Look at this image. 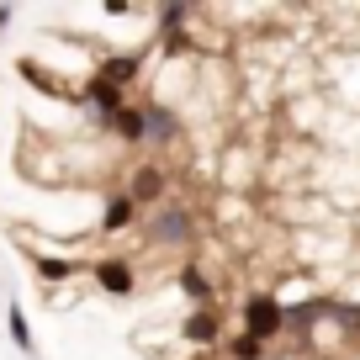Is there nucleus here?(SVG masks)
Listing matches in <instances>:
<instances>
[{
    "label": "nucleus",
    "mask_w": 360,
    "mask_h": 360,
    "mask_svg": "<svg viewBox=\"0 0 360 360\" xmlns=\"http://www.w3.org/2000/svg\"><path fill=\"white\" fill-rule=\"evenodd\" d=\"M133 217H138V207L127 202V196H112V202H106V212H101V228H106V233H122Z\"/></svg>",
    "instance_id": "obj_10"
},
{
    "label": "nucleus",
    "mask_w": 360,
    "mask_h": 360,
    "mask_svg": "<svg viewBox=\"0 0 360 360\" xmlns=\"http://www.w3.org/2000/svg\"><path fill=\"white\" fill-rule=\"evenodd\" d=\"M281 313H286V307L276 302L270 292H255L244 302V339H255V345L276 339V334H281Z\"/></svg>",
    "instance_id": "obj_1"
},
{
    "label": "nucleus",
    "mask_w": 360,
    "mask_h": 360,
    "mask_svg": "<svg viewBox=\"0 0 360 360\" xmlns=\"http://www.w3.org/2000/svg\"><path fill=\"white\" fill-rule=\"evenodd\" d=\"M6 328H11V345L32 355V328H27V313H22V307H16V302L6 307Z\"/></svg>",
    "instance_id": "obj_12"
},
{
    "label": "nucleus",
    "mask_w": 360,
    "mask_h": 360,
    "mask_svg": "<svg viewBox=\"0 0 360 360\" xmlns=\"http://www.w3.org/2000/svg\"><path fill=\"white\" fill-rule=\"evenodd\" d=\"M180 334L191 339V345H202V349L217 345V313H212V307H196V313L180 323Z\"/></svg>",
    "instance_id": "obj_6"
},
{
    "label": "nucleus",
    "mask_w": 360,
    "mask_h": 360,
    "mask_svg": "<svg viewBox=\"0 0 360 360\" xmlns=\"http://www.w3.org/2000/svg\"><path fill=\"white\" fill-rule=\"evenodd\" d=\"M186 16H191V11H186V6H165V11H159V22H165L169 32H175V27L186 22Z\"/></svg>",
    "instance_id": "obj_15"
},
{
    "label": "nucleus",
    "mask_w": 360,
    "mask_h": 360,
    "mask_svg": "<svg viewBox=\"0 0 360 360\" xmlns=\"http://www.w3.org/2000/svg\"><path fill=\"white\" fill-rule=\"evenodd\" d=\"M106 127H112L117 138H127V143H143V112H138V106H122Z\"/></svg>",
    "instance_id": "obj_9"
},
{
    "label": "nucleus",
    "mask_w": 360,
    "mask_h": 360,
    "mask_svg": "<svg viewBox=\"0 0 360 360\" xmlns=\"http://www.w3.org/2000/svg\"><path fill=\"white\" fill-rule=\"evenodd\" d=\"M96 281L112 297H133V265H127V259H101V265H96Z\"/></svg>",
    "instance_id": "obj_3"
},
{
    "label": "nucleus",
    "mask_w": 360,
    "mask_h": 360,
    "mask_svg": "<svg viewBox=\"0 0 360 360\" xmlns=\"http://www.w3.org/2000/svg\"><path fill=\"white\" fill-rule=\"evenodd\" d=\"M6 22H11V6H0V32H6Z\"/></svg>",
    "instance_id": "obj_16"
},
{
    "label": "nucleus",
    "mask_w": 360,
    "mask_h": 360,
    "mask_svg": "<svg viewBox=\"0 0 360 360\" xmlns=\"http://www.w3.org/2000/svg\"><path fill=\"white\" fill-rule=\"evenodd\" d=\"M143 138H154V143H169V138H180V122L169 106H143Z\"/></svg>",
    "instance_id": "obj_5"
},
{
    "label": "nucleus",
    "mask_w": 360,
    "mask_h": 360,
    "mask_svg": "<svg viewBox=\"0 0 360 360\" xmlns=\"http://www.w3.org/2000/svg\"><path fill=\"white\" fill-rule=\"evenodd\" d=\"M159 196H165V169H154V165H138L127 202H133V207H148V202H159Z\"/></svg>",
    "instance_id": "obj_4"
},
{
    "label": "nucleus",
    "mask_w": 360,
    "mask_h": 360,
    "mask_svg": "<svg viewBox=\"0 0 360 360\" xmlns=\"http://www.w3.org/2000/svg\"><path fill=\"white\" fill-rule=\"evenodd\" d=\"M148 238H154V244H191L196 238V212L191 207H165V212H154Z\"/></svg>",
    "instance_id": "obj_2"
},
{
    "label": "nucleus",
    "mask_w": 360,
    "mask_h": 360,
    "mask_svg": "<svg viewBox=\"0 0 360 360\" xmlns=\"http://www.w3.org/2000/svg\"><path fill=\"white\" fill-rule=\"evenodd\" d=\"M32 265H37V276H43V281H69V276H75V259H53V255H32Z\"/></svg>",
    "instance_id": "obj_11"
},
{
    "label": "nucleus",
    "mask_w": 360,
    "mask_h": 360,
    "mask_svg": "<svg viewBox=\"0 0 360 360\" xmlns=\"http://www.w3.org/2000/svg\"><path fill=\"white\" fill-rule=\"evenodd\" d=\"M133 75H138V58H106V64L96 69V79L112 85V90H127V85H133Z\"/></svg>",
    "instance_id": "obj_7"
},
{
    "label": "nucleus",
    "mask_w": 360,
    "mask_h": 360,
    "mask_svg": "<svg viewBox=\"0 0 360 360\" xmlns=\"http://www.w3.org/2000/svg\"><path fill=\"white\" fill-rule=\"evenodd\" d=\"M228 355H233V360H259V355H265V345H255V339L238 334L233 345H228Z\"/></svg>",
    "instance_id": "obj_14"
},
{
    "label": "nucleus",
    "mask_w": 360,
    "mask_h": 360,
    "mask_svg": "<svg viewBox=\"0 0 360 360\" xmlns=\"http://www.w3.org/2000/svg\"><path fill=\"white\" fill-rule=\"evenodd\" d=\"M180 292L191 297L196 307H212V281H207V270H196V265H186L180 270Z\"/></svg>",
    "instance_id": "obj_8"
},
{
    "label": "nucleus",
    "mask_w": 360,
    "mask_h": 360,
    "mask_svg": "<svg viewBox=\"0 0 360 360\" xmlns=\"http://www.w3.org/2000/svg\"><path fill=\"white\" fill-rule=\"evenodd\" d=\"M16 69H22V75H27V79H32V85H37V90H48V96H69V90H64V85H58V79H53V75H48V69H43V64H32V58H22V64H16Z\"/></svg>",
    "instance_id": "obj_13"
}]
</instances>
